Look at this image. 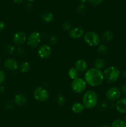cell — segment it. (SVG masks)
<instances>
[{
	"label": "cell",
	"mask_w": 126,
	"mask_h": 127,
	"mask_svg": "<svg viewBox=\"0 0 126 127\" xmlns=\"http://www.w3.org/2000/svg\"><path fill=\"white\" fill-rule=\"evenodd\" d=\"M103 73L101 70L95 68H91L85 72L84 79L86 84L92 87H96L101 85L104 80Z\"/></svg>",
	"instance_id": "1"
},
{
	"label": "cell",
	"mask_w": 126,
	"mask_h": 127,
	"mask_svg": "<svg viewBox=\"0 0 126 127\" xmlns=\"http://www.w3.org/2000/svg\"><path fill=\"white\" fill-rule=\"evenodd\" d=\"M98 96L95 91L88 90L84 94L82 97V104L85 108L91 109L97 105Z\"/></svg>",
	"instance_id": "2"
},
{
	"label": "cell",
	"mask_w": 126,
	"mask_h": 127,
	"mask_svg": "<svg viewBox=\"0 0 126 127\" xmlns=\"http://www.w3.org/2000/svg\"><path fill=\"white\" fill-rule=\"evenodd\" d=\"M120 74V71L118 68L114 66L107 67L103 72L104 78L109 84L116 83L119 78Z\"/></svg>",
	"instance_id": "3"
},
{
	"label": "cell",
	"mask_w": 126,
	"mask_h": 127,
	"mask_svg": "<svg viewBox=\"0 0 126 127\" xmlns=\"http://www.w3.org/2000/svg\"><path fill=\"white\" fill-rule=\"evenodd\" d=\"M84 40L85 43L90 47H96L100 43V37L96 32L88 31L84 34Z\"/></svg>",
	"instance_id": "4"
},
{
	"label": "cell",
	"mask_w": 126,
	"mask_h": 127,
	"mask_svg": "<svg viewBox=\"0 0 126 127\" xmlns=\"http://www.w3.org/2000/svg\"><path fill=\"white\" fill-rule=\"evenodd\" d=\"M86 83L83 78H77L72 80L71 83V88L75 93H82L85 90L86 88Z\"/></svg>",
	"instance_id": "5"
},
{
	"label": "cell",
	"mask_w": 126,
	"mask_h": 127,
	"mask_svg": "<svg viewBox=\"0 0 126 127\" xmlns=\"http://www.w3.org/2000/svg\"><path fill=\"white\" fill-rule=\"evenodd\" d=\"M33 94L35 100L39 102H46L49 98V92L43 87H38L36 88Z\"/></svg>",
	"instance_id": "6"
},
{
	"label": "cell",
	"mask_w": 126,
	"mask_h": 127,
	"mask_svg": "<svg viewBox=\"0 0 126 127\" xmlns=\"http://www.w3.org/2000/svg\"><path fill=\"white\" fill-rule=\"evenodd\" d=\"M42 37L39 32H31L29 35L27 37V43L29 47L32 48H36L40 45L41 42Z\"/></svg>",
	"instance_id": "7"
},
{
	"label": "cell",
	"mask_w": 126,
	"mask_h": 127,
	"mask_svg": "<svg viewBox=\"0 0 126 127\" xmlns=\"http://www.w3.org/2000/svg\"><path fill=\"white\" fill-rule=\"evenodd\" d=\"M121 94L122 93L119 88L117 87H112L106 92L105 95H106V99L108 100L114 101L119 99Z\"/></svg>",
	"instance_id": "8"
},
{
	"label": "cell",
	"mask_w": 126,
	"mask_h": 127,
	"mask_svg": "<svg viewBox=\"0 0 126 127\" xmlns=\"http://www.w3.org/2000/svg\"><path fill=\"white\" fill-rule=\"evenodd\" d=\"M52 54V48L49 45L44 44L39 47L38 50V55L42 59H47L49 58Z\"/></svg>",
	"instance_id": "9"
},
{
	"label": "cell",
	"mask_w": 126,
	"mask_h": 127,
	"mask_svg": "<svg viewBox=\"0 0 126 127\" xmlns=\"http://www.w3.org/2000/svg\"><path fill=\"white\" fill-rule=\"evenodd\" d=\"M27 34L23 31H18L14 34L12 37V41L16 45L22 46L27 41Z\"/></svg>",
	"instance_id": "10"
},
{
	"label": "cell",
	"mask_w": 126,
	"mask_h": 127,
	"mask_svg": "<svg viewBox=\"0 0 126 127\" xmlns=\"http://www.w3.org/2000/svg\"><path fill=\"white\" fill-rule=\"evenodd\" d=\"M3 65L7 70L10 71H15L19 68L18 62L12 58H9L5 60Z\"/></svg>",
	"instance_id": "11"
},
{
	"label": "cell",
	"mask_w": 126,
	"mask_h": 127,
	"mask_svg": "<svg viewBox=\"0 0 126 127\" xmlns=\"http://www.w3.org/2000/svg\"><path fill=\"white\" fill-rule=\"evenodd\" d=\"M84 35V31L82 27H73L69 31V35L73 39H78L82 37Z\"/></svg>",
	"instance_id": "12"
},
{
	"label": "cell",
	"mask_w": 126,
	"mask_h": 127,
	"mask_svg": "<svg viewBox=\"0 0 126 127\" xmlns=\"http://www.w3.org/2000/svg\"><path fill=\"white\" fill-rule=\"evenodd\" d=\"M75 68L79 73L86 71L88 70V63L85 60L79 59L75 62Z\"/></svg>",
	"instance_id": "13"
},
{
	"label": "cell",
	"mask_w": 126,
	"mask_h": 127,
	"mask_svg": "<svg viewBox=\"0 0 126 127\" xmlns=\"http://www.w3.org/2000/svg\"><path fill=\"white\" fill-rule=\"evenodd\" d=\"M116 109L121 114H126V97H123L117 100L116 104Z\"/></svg>",
	"instance_id": "14"
},
{
	"label": "cell",
	"mask_w": 126,
	"mask_h": 127,
	"mask_svg": "<svg viewBox=\"0 0 126 127\" xmlns=\"http://www.w3.org/2000/svg\"><path fill=\"white\" fill-rule=\"evenodd\" d=\"M27 102V98L22 94H17L14 97V103L20 107L23 106Z\"/></svg>",
	"instance_id": "15"
},
{
	"label": "cell",
	"mask_w": 126,
	"mask_h": 127,
	"mask_svg": "<svg viewBox=\"0 0 126 127\" xmlns=\"http://www.w3.org/2000/svg\"><path fill=\"white\" fill-rule=\"evenodd\" d=\"M42 19L44 22L50 23L54 19V15L51 12L49 11H45L42 14Z\"/></svg>",
	"instance_id": "16"
},
{
	"label": "cell",
	"mask_w": 126,
	"mask_h": 127,
	"mask_svg": "<svg viewBox=\"0 0 126 127\" xmlns=\"http://www.w3.org/2000/svg\"><path fill=\"white\" fill-rule=\"evenodd\" d=\"M101 37H102L103 40L105 41V42H110V41H111L113 39V32H112V31H109V30H106V31H105V32L102 33V36H101Z\"/></svg>",
	"instance_id": "17"
},
{
	"label": "cell",
	"mask_w": 126,
	"mask_h": 127,
	"mask_svg": "<svg viewBox=\"0 0 126 127\" xmlns=\"http://www.w3.org/2000/svg\"><path fill=\"white\" fill-rule=\"evenodd\" d=\"M72 111L75 114H80L85 109V107L82 104L79 102H75L72 105Z\"/></svg>",
	"instance_id": "18"
},
{
	"label": "cell",
	"mask_w": 126,
	"mask_h": 127,
	"mask_svg": "<svg viewBox=\"0 0 126 127\" xmlns=\"http://www.w3.org/2000/svg\"><path fill=\"white\" fill-rule=\"evenodd\" d=\"M105 65H106V63L105 60L101 58H96L94 62V68L100 69V70H101L103 68H105Z\"/></svg>",
	"instance_id": "19"
},
{
	"label": "cell",
	"mask_w": 126,
	"mask_h": 127,
	"mask_svg": "<svg viewBox=\"0 0 126 127\" xmlns=\"http://www.w3.org/2000/svg\"><path fill=\"white\" fill-rule=\"evenodd\" d=\"M68 75L70 79L74 80L76 78H79L80 73L75 69V67H72V68H70L69 70L68 71Z\"/></svg>",
	"instance_id": "20"
},
{
	"label": "cell",
	"mask_w": 126,
	"mask_h": 127,
	"mask_svg": "<svg viewBox=\"0 0 126 127\" xmlns=\"http://www.w3.org/2000/svg\"><path fill=\"white\" fill-rule=\"evenodd\" d=\"M15 50H16L15 46L12 44L7 45L5 46L4 49L5 54L7 55H11L13 54Z\"/></svg>",
	"instance_id": "21"
},
{
	"label": "cell",
	"mask_w": 126,
	"mask_h": 127,
	"mask_svg": "<svg viewBox=\"0 0 126 127\" xmlns=\"http://www.w3.org/2000/svg\"><path fill=\"white\" fill-rule=\"evenodd\" d=\"M111 127H126V122L124 120L116 119L112 122Z\"/></svg>",
	"instance_id": "22"
},
{
	"label": "cell",
	"mask_w": 126,
	"mask_h": 127,
	"mask_svg": "<svg viewBox=\"0 0 126 127\" xmlns=\"http://www.w3.org/2000/svg\"><path fill=\"white\" fill-rule=\"evenodd\" d=\"M107 51H108V48H107V46L105 44H99L98 45L97 52L101 55H105L107 53Z\"/></svg>",
	"instance_id": "23"
},
{
	"label": "cell",
	"mask_w": 126,
	"mask_h": 127,
	"mask_svg": "<svg viewBox=\"0 0 126 127\" xmlns=\"http://www.w3.org/2000/svg\"><path fill=\"white\" fill-rule=\"evenodd\" d=\"M30 68V64L27 62H23L20 66V70L22 73H27L29 71Z\"/></svg>",
	"instance_id": "24"
},
{
	"label": "cell",
	"mask_w": 126,
	"mask_h": 127,
	"mask_svg": "<svg viewBox=\"0 0 126 127\" xmlns=\"http://www.w3.org/2000/svg\"><path fill=\"white\" fill-rule=\"evenodd\" d=\"M56 101L58 105H63V104H64V102H65V97H64V95H62V94H59V95H58V97H57Z\"/></svg>",
	"instance_id": "25"
},
{
	"label": "cell",
	"mask_w": 126,
	"mask_h": 127,
	"mask_svg": "<svg viewBox=\"0 0 126 127\" xmlns=\"http://www.w3.org/2000/svg\"><path fill=\"white\" fill-rule=\"evenodd\" d=\"M85 9H86V6L85 5V4L80 3L77 7V12H79L80 14L85 12Z\"/></svg>",
	"instance_id": "26"
},
{
	"label": "cell",
	"mask_w": 126,
	"mask_h": 127,
	"mask_svg": "<svg viewBox=\"0 0 126 127\" xmlns=\"http://www.w3.org/2000/svg\"><path fill=\"white\" fill-rule=\"evenodd\" d=\"M6 73L2 69H0V85L3 84L6 81Z\"/></svg>",
	"instance_id": "27"
},
{
	"label": "cell",
	"mask_w": 126,
	"mask_h": 127,
	"mask_svg": "<svg viewBox=\"0 0 126 127\" xmlns=\"http://www.w3.org/2000/svg\"><path fill=\"white\" fill-rule=\"evenodd\" d=\"M63 27L65 31H70L72 29V24L69 21H66L63 23Z\"/></svg>",
	"instance_id": "28"
},
{
	"label": "cell",
	"mask_w": 126,
	"mask_h": 127,
	"mask_svg": "<svg viewBox=\"0 0 126 127\" xmlns=\"http://www.w3.org/2000/svg\"><path fill=\"white\" fill-rule=\"evenodd\" d=\"M107 104L106 102H101L99 104L98 106V110L103 111V110H106V108H107Z\"/></svg>",
	"instance_id": "29"
},
{
	"label": "cell",
	"mask_w": 126,
	"mask_h": 127,
	"mask_svg": "<svg viewBox=\"0 0 126 127\" xmlns=\"http://www.w3.org/2000/svg\"><path fill=\"white\" fill-rule=\"evenodd\" d=\"M103 0H88V2L93 6H98L101 4Z\"/></svg>",
	"instance_id": "30"
},
{
	"label": "cell",
	"mask_w": 126,
	"mask_h": 127,
	"mask_svg": "<svg viewBox=\"0 0 126 127\" xmlns=\"http://www.w3.org/2000/svg\"><path fill=\"white\" fill-rule=\"evenodd\" d=\"M16 52H17V55H18L19 56H23V55H24L25 51L24 49H23L21 46H19V47H17V48H16Z\"/></svg>",
	"instance_id": "31"
},
{
	"label": "cell",
	"mask_w": 126,
	"mask_h": 127,
	"mask_svg": "<svg viewBox=\"0 0 126 127\" xmlns=\"http://www.w3.org/2000/svg\"><path fill=\"white\" fill-rule=\"evenodd\" d=\"M49 42L52 45H55L58 42V37L56 35H52L49 38Z\"/></svg>",
	"instance_id": "32"
},
{
	"label": "cell",
	"mask_w": 126,
	"mask_h": 127,
	"mask_svg": "<svg viewBox=\"0 0 126 127\" xmlns=\"http://www.w3.org/2000/svg\"><path fill=\"white\" fill-rule=\"evenodd\" d=\"M120 90H121V93H122L124 95H126V83H124L121 85Z\"/></svg>",
	"instance_id": "33"
},
{
	"label": "cell",
	"mask_w": 126,
	"mask_h": 127,
	"mask_svg": "<svg viewBox=\"0 0 126 127\" xmlns=\"http://www.w3.org/2000/svg\"><path fill=\"white\" fill-rule=\"evenodd\" d=\"M13 104H12V102H11L6 103V105H5V107H6V109H7V110H11V109L13 108Z\"/></svg>",
	"instance_id": "34"
},
{
	"label": "cell",
	"mask_w": 126,
	"mask_h": 127,
	"mask_svg": "<svg viewBox=\"0 0 126 127\" xmlns=\"http://www.w3.org/2000/svg\"><path fill=\"white\" fill-rule=\"evenodd\" d=\"M6 28V24L2 21H0V32H2Z\"/></svg>",
	"instance_id": "35"
},
{
	"label": "cell",
	"mask_w": 126,
	"mask_h": 127,
	"mask_svg": "<svg viewBox=\"0 0 126 127\" xmlns=\"http://www.w3.org/2000/svg\"><path fill=\"white\" fill-rule=\"evenodd\" d=\"M32 7H33V5H32V4L30 2H27V4L25 5V9L27 10V11H30V10H31L32 9Z\"/></svg>",
	"instance_id": "36"
},
{
	"label": "cell",
	"mask_w": 126,
	"mask_h": 127,
	"mask_svg": "<svg viewBox=\"0 0 126 127\" xmlns=\"http://www.w3.org/2000/svg\"><path fill=\"white\" fill-rule=\"evenodd\" d=\"M5 91H6L5 88L4 86H1L0 87V94H4L5 93Z\"/></svg>",
	"instance_id": "37"
},
{
	"label": "cell",
	"mask_w": 126,
	"mask_h": 127,
	"mask_svg": "<svg viewBox=\"0 0 126 127\" xmlns=\"http://www.w3.org/2000/svg\"><path fill=\"white\" fill-rule=\"evenodd\" d=\"M12 1L17 4H20L23 2V0H12Z\"/></svg>",
	"instance_id": "38"
},
{
	"label": "cell",
	"mask_w": 126,
	"mask_h": 127,
	"mask_svg": "<svg viewBox=\"0 0 126 127\" xmlns=\"http://www.w3.org/2000/svg\"><path fill=\"white\" fill-rule=\"evenodd\" d=\"M79 1H80V3H82V4H85V2H87L88 0H79Z\"/></svg>",
	"instance_id": "39"
},
{
	"label": "cell",
	"mask_w": 126,
	"mask_h": 127,
	"mask_svg": "<svg viewBox=\"0 0 126 127\" xmlns=\"http://www.w3.org/2000/svg\"><path fill=\"white\" fill-rule=\"evenodd\" d=\"M122 76H123V78H126V71H123V73H122Z\"/></svg>",
	"instance_id": "40"
},
{
	"label": "cell",
	"mask_w": 126,
	"mask_h": 127,
	"mask_svg": "<svg viewBox=\"0 0 126 127\" xmlns=\"http://www.w3.org/2000/svg\"><path fill=\"white\" fill-rule=\"evenodd\" d=\"M111 127L109 126V125H102V126H101V127Z\"/></svg>",
	"instance_id": "41"
},
{
	"label": "cell",
	"mask_w": 126,
	"mask_h": 127,
	"mask_svg": "<svg viewBox=\"0 0 126 127\" xmlns=\"http://www.w3.org/2000/svg\"><path fill=\"white\" fill-rule=\"evenodd\" d=\"M27 1H28V2H32V1H35V0H27Z\"/></svg>",
	"instance_id": "42"
},
{
	"label": "cell",
	"mask_w": 126,
	"mask_h": 127,
	"mask_svg": "<svg viewBox=\"0 0 126 127\" xmlns=\"http://www.w3.org/2000/svg\"><path fill=\"white\" fill-rule=\"evenodd\" d=\"M124 121L126 122V117H125V118H124Z\"/></svg>",
	"instance_id": "43"
},
{
	"label": "cell",
	"mask_w": 126,
	"mask_h": 127,
	"mask_svg": "<svg viewBox=\"0 0 126 127\" xmlns=\"http://www.w3.org/2000/svg\"><path fill=\"white\" fill-rule=\"evenodd\" d=\"M1 58H0V63H1Z\"/></svg>",
	"instance_id": "44"
},
{
	"label": "cell",
	"mask_w": 126,
	"mask_h": 127,
	"mask_svg": "<svg viewBox=\"0 0 126 127\" xmlns=\"http://www.w3.org/2000/svg\"></svg>",
	"instance_id": "45"
}]
</instances>
